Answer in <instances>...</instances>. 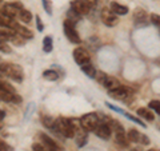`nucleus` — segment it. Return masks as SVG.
<instances>
[{
  "label": "nucleus",
  "mask_w": 160,
  "mask_h": 151,
  "mask_svg": "<svg viewBox=\"0 0 160 151\" xmlns=\"http://www.w3.org/2000/svg\"><path fill=\"white\" fill-rule=\"evenodd\" d=\"M148 151H155V150H148Z\"/></svg>",
  "instance_id": "41"
},
{
  "label": "nucleus",
  "mask_w": 160,
  "mask_h": 151,
  "mask_svg": "<svg viewBox=\"0 0 160 151\" xmlns=\"http://www.w3.org/2000/svg\"><path fill=\"white\" fill-rule=\"evenodd\" d=\"M123 115H124V117H127L129 120H133L135 123H138V124H140V126H144V122H142V120H140V119H138V118H135L133 115L128 114V112H123Z\"/></svg>",
  "instance_id": "29"
},
{
  "label": "nucleus",
  "mask_w": 160,
  "mask_h": 151,
  "mask_svg": "<svg viewBox=\"0 0 160 151\" xmlns=\"http://www.w3.org/2000/svg\"><path fill=\"white\" fill-rule=\"evenodd\" d=\"M4 117H6V114H4V111H2V110H0V122H2V120L4 119Z\"/></svg>",
  "instance_id": "37"
},
{
  "label": "nucleus",
  "mask_w": 160,
  "mask_h": 151,
  "mask_svg": "<svg viewBox=\"0 0 160 151\" xmlns=\"http://www.w3.org/2000/svg\"><path fill=\"white\" fill-rule=\"evenodd\" d=\"M12 102H13V103H22V98H20L18 94H13V96H12Z\"/></svg>",
  "instance_id": "36"
},
{
  "label": "nucleus",
  "mask_w": 160,
  "mask_h": 151,
  "mask_svg": "<svg viewBox=\"0 0 160 151\" xmlns=\"http://www.w3.org/2000/svg\"><path fill=\"white\" fill-rule=\"evenodd\" d=\"M67 16H68V19H67V20H69V22L73 23V24H76V22H78V20L80 19V15H79L78 12H75L72 8H69V9H68Z\"/></svg>",
  "instance_id": "22"
},
{
  "label": "nucleus",
  "mask_w": 160,
  "mask_h": 151,
  "mask_svg": "<svg viewBox=\"0 0 160 151\" xmlns=\"http://www.w3.org/2000/svg\"><path fill=\"white\" fill-rule=\"evenodd\" d=\"M71 8L73 9L75 12H78L80 16H83V15H87L89 12V8L86 3L83 2V0H73V2L71 3Z\"/></svg>",
  "instance_id": "11"
},
{
  "label": "nucleus",
  "mask_w": 160,
  "mask_h": 151,
  "mask_svg": "<svg viewBox=\"0 0 160 151\" xmlns=\"http://www.w3.org/2000/svg\"><path fill=\"white\" fill-rule=\"evenodd\" d=\"M131 151H142V150H140V148H132Z\"/></svg>",
  "instance_id": "38"
},
{
  "label": "nucleus",
  "mask_w": 160,
  "mask_h": 151,
  "mask_svg": "<svg viewBox=\"0 0 160 151\" xmlns=\"http://www.w3.org/2000/svg\"><path fill=\"white\" fill-rule=\"evenodd\" d=\"M42 120H43V124L46 126V127L51 128V130L55 128V119L53 118H51V117H43Z\"/></svg>",
  "instance_id": "24"
},
{
  "label": "nucleus",
  "mask_w": 160,
  "mask_h": 151,
  "mask_svg": "<svg viewBox=\"0 0 160 151\" xmlns=\"http://www.w3.org/2000/svg\"><path fill=\"white\" fill-rule=\"evenodd\" d=\"M151 23L155 24V26L158 27L159 32H160V16H159V15H156V13H152L151 15Z\"/></svg>",
  "instance_id": "28"
},
{
  "label": "nucleus",
  "mask_w": 160,
  "mask_h": 151,
  "mask_svg": "<svg viewBox=\"0 0 160 151\" xmlns=\"http://www.w3.org/2000/svg\"><path fill=\"white\" fill-rule=\"evenodd\" d=\"M52 131L63 135V137H66V138H73L75 126H73L72 119H66V118L55 119V128Z\"/></svg>",
  "instance_id": "1"
},
{
  "label": "nucleus",
  "mask_w": 160,
  "mask_h": 151,
  "mask_svg": "<svg viewBox=\"0 0 160 151\" xmlns=\"http://www.w3.org/2000/svg\"><path fill=\"white\" fill-rule=\"evenodd\" d=\"M142 144H149V138L147 137V135H143L142 134V137H140V140H139Z\"/></svg>",
  "instance_id": "33"
},
{
  "label": "nucleus",
  "mask_w": 160,
  "mask_h": 151,
  "mask_svg": "<svg viewBox=\"0 0 160 151\" xmlns=\"http://www.w3.org/2000/svg\"><path fill=\"white\" fill-rule=\"evenodd\" d=\"M64 34H66L67 39L71 43H73V44H80L82 43L79 34L76 32V28H75V24L71 23L69 20H66V22H64Z\"/></svg>",
  "instance_id": "4"
},
{
  "label": "nucleus",
  "mask_w": 160,
  "mask_h": 151,
  "mask_svg": "<svg viewBox=\"0 0 160 151\" xmlns=\"http://www.w3.org/2000/svg\"><path fill=\"white\" fill-rule=\"evenodd\" d=\"M96 78H98V80H99V83H102L104 87L108 90V91H109V90L116 88V87H119V86H120V83L118 82L116 78H112V76H109V75L104 74V72L96 74Z\"/></svg>",
  "instance_id": "6"
},
{
  "label": "nucleus",
  "mask_w": 160,
  "mask_h": 151,
  "mask_svg": "<svg viewBox=\"0 0 160 151\" xmlns=\"http://www.w3.org/2000/svg\"><path fill=\"white\" fill-rule=\"evenodd\" d=\"M148 108L153 110L155 112L160 115V100H151L148 104Z\"/></svg>",
  "instance_id": "25"
},
{
  "label": "nucleus",
  "mask_w": 160,
  "mask_h": 151,
  "mask_svg": "<svg viewBox=\"0 0 160 151\" xmlns=\"http://www.w3.org/2000/svg\"><path fill=\"white\" fill-rule=\"evenodd\" d=\"M115 142H116L119 146H122V147H127V146H128L129 140L126 137V134H124V130L115 133Z\"/></svg>",
  "instance_id": "14"
},
{
  "label": "nucleus",
  "mask_w": 160,
  "mask_h": 151,
  "mask_svg": "<svg viewBox=\"0 0 160 151\" xmlns=\"http://www.w3.org/2000/svg\"><path fill=\"white\" fill-rule=\"evenodd\" d=\"M40 138H42V143L46 146V147L48 150H51V151H59V146L58 143L55 142V140L52 138H49L47 134H44V133H40Z\"/></svg>",
  "instance_id": "13"
},
{
  "label": "nucleus",
  "mask_w": 160,
  "mask_h": 151,
  "mask_svg": "<svg viewBox=\"0 0 160 151\" xmlns=\"http://www.w3.org/2000/svg\"><path fill=\"white\" fill-rule=\"evenodd\" d=\"M36 26H38L39 31H43V29H44V26H43V23H42V19H40L39 16H36Z\"/></svg>",
  "instance_id": "34"
},
{
  "label": "nucleus",
  "mask_w": 160,
  "mask_h": 151,
  "mask_svg": "<svg viewBox=\"0 0 160 151\" xmlns=\"http://www.w3.org/2000/svg\"><path fill=\"white\" fill-rule=\"evenodd\" d=\"M22 4L20 3H12V4H6V6H3L2 7V13L0 15H3L6 19H9V20H12L16 15L22 11Z\"/></svg>",
  "instance_id": "5"
},
{
  "label": "nucleus",
  "mask_w": 160,
  "mask_h": 151,
  "mask_svg": "<svg viewBox=\"0 0 160 151\" xmlns=\"http://www.w3.org/2000/svg\"><path fill=\"white\" fill-rule=\"evenodd\" d=\"M0 6H2V0H0Z\"/></svg>",
  "instance_id": "40"
},
{
  "label": "nucleus",
  "mask_w": 160,
  "mask_h": 151,
  "mask_svg": "<svg viewBox=\"0 0 160 151\" xmlns=\"http://www.w3.org/2000/svg\"><path fill=\"white\" fill-rule=\"evenodd\" d=\"M19 15H20V19L26 23H29L32 20V13L29 11H27V9H22V11L19 12Z\"/></svg>",
  "instance_id": "23"
},
{
  "label": "nucleus",
  "mask_w": 160,
  "mask_h": 151,
  "mask_svg": "<svg viewBox=\"0 0 160 151\" xmlns=\"http://www.w3.org/2000/svg\"><path fill=\"white\" fill-rule=\"evenodd\" d=\"M0 72L7 75L11 79L16 80V82H22L23 80V70L18 64L13 63H2L0 64Z\"/></svg>",
  "instance_id": "2"
},
{
  "label": "nucleus",
  "mask_w": 160,
  "mask_h": 151,
  "mask_svg": "<svg viewBox=\"0 0 160 151\" xmlns=\"http://www.w3.org/2000/svg\"><path fill=\"white\" fill-rule=\"evenodd\" d=\"M83 2L86 3L89 8H93V7L98 4V0H83Z\"/></svg>",
  "instance_id": "32"
},
{
  "label": "nucleus",
  "mask_w": 160,
  "mask_h": 151,
  "mask_svg": "<svg viewBox=\"0 0 160 151\" xmlns=\"http://www.w3.org/2000/svg\"><path fill=\"white\" fill-rule=\"evenodd\" d=\"M9 150H11V147H9L6 142L0 140V151H9Z\"/></svg>",
  "instance_id": "31"
},
{
  "label": "nucleus",
  "mask_w": 160,
  "mask_h": 151,
  "mask_svg": "<svg viewBox=\"0 0 160 151\" xmlns=\"http://www.w3.org/2000/svg\"><path fill=\"white\" fill-rule=\"evenodd\" d=\"M133 20H135V24L138 27H146L148 26V22H147V12L142 8H138L135 9L133 12Z\"/></svg>",
  "instance_id": "9"
},
{
  "label": "nucleus",
  "mask_w": 160,
  "mask_h": 151,
  "mask_svg": "<svg viewBox=\"0 0 160 151\" xmlns=\"http://www.w3.org/2000/svg\"><path fill=\"white\" fill-rule=\"evenodd\" d=\"M111 11L113 13H116V15H127L128 13V7L113 2V3H111Z\"/></svg>",
  "instance_id": "15"
},
{
  "label": "nucleus",
  "mask_w": 160,
  "mask_h": 151,
  "mask_svg": "<svg viewBox=\"0 0 160 151\" xmlns=\"http://www.w3.org/2000/svg\"><path fill=\"white\" fill-rule=\"evenodd\" d=\"M0 64H2V60H0Z\"/></svg>",
  "instance_id": "42"
},
{
  "label": "nucleus",
  "mask_w": 160,
  "mask_h": 151,
  "mask_svg": "<svg viewBox=\"0 0 160 151\" xmlns=\"http://www.w3.org/2000/svg\"><path fill=\"white\" fill-rule=\"evenodd\" d=\"M100 18H102V22L106 24L107 27H115L119 23V19L116 16V13H113L111 9H107V8H104L102 11Z\"/></svg>",
  "instance_id": "8"
},
{
  "label": "nucleus",
  "mask_w": 160,
  "mask_h": 151,
  "mask_svg": "<svg viewBox=\"0 0 160 151\" xmlns=\"http://www.w3.org/2000/svg\"><path fill=\"white\" fill-rule=\"evenodd\" d=\"M0 51H2V52H7V54L11 52V47H9L8 44L6 43V40H3V39H0Z\"/></svg>",
  "instance_id": "27"
},
{
  "label": "nucleus",
  "mask_w": 160,
  "mask_h": 151,
  "mask_svg": "<svg viewBox=\"0 0 160 151\" xmlns=\"http://www.w3.org/2000/svg\"><path fill=\"white\" fill-rule=\"evenodd\" d=\"M82 71L86 74L88 78H96V74H98L91 63H87V64H84V66H82Z\"/></svg>",
  "instance_id": "18"
},
{
  "label": "nucleus",
  "mask_w": 160,
  "mask_h": 151,
  "mask_svg": "<svg viewBox=\"0 0 160 151\" xmlns=\"http://www.w3.org/2000/svg\"><path fill=\"white\" fill-rule=\"evenodd\" d=\"M33 111H35V104L33 103H29L27 110H26V114H24V119H26V120L31 119V115L33 114Z\"/></svg>",
  "instance_id": "26"
},
{
  "label": "nucleus",
  "mask_w": 160,
  "mask_h": 151,
  "mask_svg": "<svg viewBox=\"0 0 160 151\" xmlns=\"http://www.w3.org/2000/svg\"><path fill=\"white\" fill-rule=\"evenodd\" d=\"M15 32L11 27H2L0 28V39L3 40H11L15 36Z\"/></svg>",
  "instance_id": "16"
},
{
  "label": "nucleus",
  "mask_w": 160,
  "mask_h": 151,
  "mask_svg": "<svg viewBox=\"0 0 160 151\" xmlns=\"http://www.w3.org/2000/svg\"><path fill=\"white\" fill-rule=\"evenodd\" d=\"M73 59L80 67L84 66L87 63H91V56H89V52L87 51L86 48L83 47H78L73 51Z\"/></svg>",
  "instance_id": "7"
},
{
  "label": "nucleus",
  "mask_w": 160,
  "mask_h": 151,
  "mask_svg": "<svg viewBox=\"0 0 160 151\" xmlns=\"http://www.w3.org/2000/svg\"><path fill=\"white\" fill-rule=\"evenodd\" d=\"M43 2V6H44V9H46V12L48 15H52V6H51V3L48 2V0H42Z\"/></svg>",
  "instance_id": "30"
},
{
  "label": "nucleus",
  "mask_w": 160,
  "mask_h": 151,
  "mask_svg": "<svg viewBox=\"0 0 160 151\" xmlns=\"http://www.w3.org/2000/svg\"><path fill=\"white\" fill-rule=\"evenodd\" d=\"M109 95H111V98L113 99H118V100H123L128 96V90L124 87V86L120 84L119 87L113 88V90H109Z\"/></svg>",
  "instance_id": "12"
},
{
  "label": "nucleus",
  "mask_w": 160,
  "mask_h": 151,
  "mask_svg": "<svg viewBox=\"0 0 160 151\" xmlns=\"http://www.w3.org/2000/svg\"><path fill=\"white\" fill-rule=\"evenodd\" d=\"M140 137H142V134H140L138 130H129L128 131V135H127V138L129 142H133V143H138L139 140H140Z\"/></svg>",
  "instance_id": "19"
},
{
  "label": "nucleus",
  "mask_w": 160,
  "mask_h": 151,
  "mask_svg": "<svg viewBox=\"0 0 160 151\" xmlns=\"http://www.w3.org/2000/svg\"><path fill=\"white\" fill-rule=\"evenodd\" d=\"M43 78L53 82V80H58L59 79V74L56 71H53V70H47V71L43 72Z\"/></svg>",
  "instance_id": "20"
},
{
  "label": "nucleus",
  "mask_w": 160,
  "mask_h": 151,
  "mask_svg": "<svg viewBox=\"0 0 160 151\" xmlns=\"http://www.w3.org/2000/svg\"><path fill=\"white\" fill-rule=\"evenodd\" d=\"M111 133H112V130H111V127H109V124H107V123H100L98 127L95 128V134H96L99 138L104 139V140L111 138Z\"/></svg>",
  "instance_id": "10"
},
{
  "label": "nucleus",
  "mask_w": 160,
  "mask_h": 151,
  "mask_svg": "<svg viewBox=\"0 0 160 151\" xmlns=\"http://www.w3.org/2000/svg\"><path fill=\"white\" fill-rule=\"evenodd\" d=\"M43 49L44 52H51L52 51V38L51 36H46L43 40Z\"/></svg>",
  "instance_id": "21"
},
{
  "label": "nucleus",
  "mask_w": 160,
  "mask_h": 151,
  "mask_svg": "<svg viewBox=\"0 0 160 151\" xmlns=\"http://www.w3.org/2000/svg\"><path fill=\"white\" fill-rule=\"evenodd\" d=\"M0 130H2V122H0Z\"/></svg>",
  "instance_id": "39"
},
{
  "label": "nucleus",
  "mask_w": 160,
  "mask_h": 151,
  "mask_svg": "<svg viewBox=\"0 0 160 151\" xmlns=\"http://www.w3.org/2000/svg\"><path fill=\"white\" fill-rule=\"evenodd\" d=\"M107 106H108V107L109 108H111V110H113V111H116V112H119V114H123L124 111H123V110H120V108H118L116 107V106H113V104H111V103H107Z\"/></svg>",
  "instance_id": "35"
},
{
  "label": "nucleus",
  "mask_w": 160,
  "mask_h": 151,
  "mask_svg": "<svg viewBox=\"0 0 160 151\" xmlns=\"http://www.w3.org/2000/svg\"><path fill=\"white\" fill-rule=\"evenodd\" d=\"M138 115L140 118H144L146 120H148V122H152V120L155 119V115L151 111V108H139L138 110Z\"/></svg>",
  "instance_id": "17"
},
{
  "label": "nucleus",
  "mask_w": 160,
  "mask_h": 151,
  "mask_svg": "<svg viewBox=\"0 0 160 151\" xmlns=\"http://www.w3.org/2000/svg\"><path fill=\"white\" fill-rule=\"evenodd\" d=\"M80 126L86 130V131H95V128L100 124V118L96 112H89L80 118Z\"/></svg>",
  "instance_id": "3"
}]
</instances>
